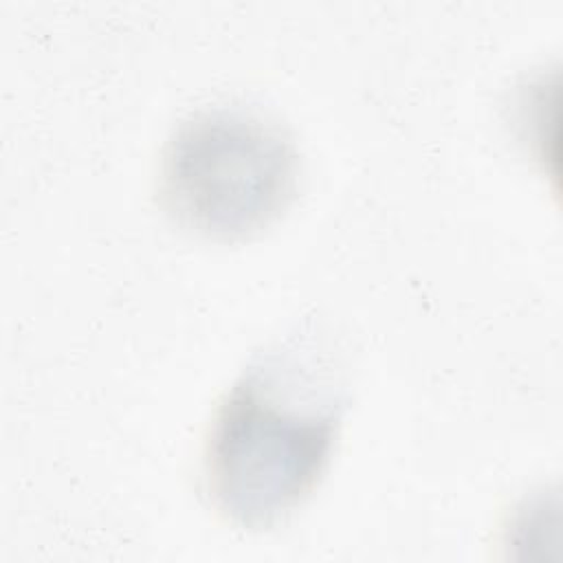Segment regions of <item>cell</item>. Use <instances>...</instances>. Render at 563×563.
Segmentation results:
<instances>
[{
    "instance_id": "cell-1",
    "label": "cell",
    "mask_w": 563,
    "mask_h": 563,
    "mask_svg": "<svg viewBox=\"0 0 563 563\" xmlns=\"http://www.w3.org/2000/svg\"><path fill=\"white\" fill-rule=\"evenodd\" d=\"M301 365L292 352L268 354L233 383L211 418L207 493L242 528L279 521L317 486L330 460L341 400Z\"/></svg>"
},
{
    "instance_id": "cell-2",
    "label": "cell",
    "mask_w": 563,
    "mask_h": 563,
    "mask_svg": "<svg viewBox=\"0 0 563 563\" xmlns=\"http://www.w3.org/2000/svg\"><path fill=\"white\" fill-rule=\"evenodd\" d=\"M299 156L273 121L240 108L185 119L161 161V202L183 229L238 240L268 227L292 200Z\"/></svg>"
}]
</instances>
